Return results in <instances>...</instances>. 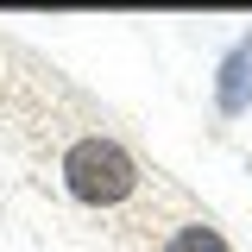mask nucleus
Returning <instances> with one entry per match:
<instances>
[{"label": "nucleus", "instance_id": "nucleus-3", "mask_svg": "<svg viewBox=\"0 0 252 252\" xmlns=\"http://www.w3.org/2000/svg\"><path fill=\"white\" fill-rule=\"evenodd\" d=\"M164 252H227V240H220V227H208V220H189V227H177L164 240Z\"/></svg>", "mask_w": 252, "mask_h": 252}, {"label": "nucleus", "instance_id": "nucleus-2", "mask_svg": "<svg viewBox=\"0 0 252 252\" xmlns=\"http://www.w3.org/2000/svg\"><path fill=\"white\" fill-rule=\"evenodd\" d=\"M215 107L227 114V120H240V114L252 107V32L233 38V51L220 57V69H215Z\"/></svg>", "mask_w": 252, "mask_h": 252}, {"label": "nucleus", "instance_id": "nucleus-1", "mask_svg": "<svg viewBox=\"0 0 252 252\" xmlns=\"http://www.w3.org/2000/svg\"><path fill=\"white\" fill-rule=\"evenodd\" d=\"M63 189L76 202H89V208H120L126 195L139 189V158L126 152L120 139L89 132V139H76L63 152Z\"/></svg>", "mask_w": 252, "mask_h": 252}]
</instances>
